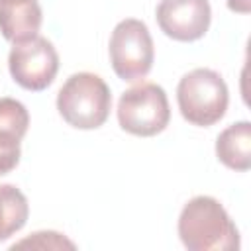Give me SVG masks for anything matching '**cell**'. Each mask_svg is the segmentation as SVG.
I'll return each instance as SVG.
<instances>
[{
    "label": "cell",
    "instance_id": "obj_1",
    "mask_svg": "<svg viewBox=\"0 0 251 251\" xmlns=\"http://www.w3.org/2000/svg\"><path fill=\"white\" fill-rule=\"evenodd\" d=\"M178 237L188 251H235L239 231L220 200L194 196L178 216Z\"/></svg>",
    "mask_w": 251,
    "mask_h": 251
},
{
    "label": "cell",
    "instance_id": "obj_2",
    "mask_svg": "<svg viewBox=\"0 0 251 251\" xmlns=\"http://www.w3.org/2000/svg\"><path fill=\"white\" fill-rule=\"evenodd\" d=\"M112 108V92L102 76L82 71L71 75L57 92L61 118L76 129H96L106 124Z\"/></svg>",
    "mask_w": 251,
    "mask_h": 251
},
{
    "label": "cell",
    "instance_id": "obj_3",
    "mask_svg": "<svg viewBox=\"0 0 251 251\" xmlns=\"http://www.w3.org/2000/svg\"><path fill=\"white\" fill-rule=\"evenodd\" d=\"M176 102L188 124L210 127L226 116L229 102L227 84L214 69H194L178 80Z\"/></svg>",
    "mask_w": 251,
    "mask_h": 251
},
{
    "label": "cell",
    "instance_id": "obj_4",
    "mask_svg": "<svg viewBox=\"0 0 251 251\" xmlns=\"http://www.w3.org/2000/svg\"><path fill=\"white\" fill-rule=\"evenodd\" d=\"M169 120L171 108L167 92L155 82L135 84L118 100V124L131 135L153 137L169 126Z\"/></svg>",
    "mask_w": 251,
    "mask_h": 251
},
{
    "label": "cell",
    "instance_id": "obj_5",
    "mask_svg": "<svg viewBox=\"0 0 251 251\" xmlns=\"http://www.w3.org/2000/svg\"><path fill=\"white\" fill-rule=\"evenodd\" d=\"M110 63L118 78L126 82L149 75L155 61V47L147 25L141 20H122L110 35Z\"/></svg>",
    "mask_w": 251,
    "mask_h": 251
},
{
    "label": "cell",
    "instance_id": "obj_6",
    "mask_svg": "<svg viewBox=\"0 0 251 251\" xmlns=\"http://www.w3.org/2000/svg\"><path fill=\"white\" fill-rule=\"evenodd\" d=\"M8 69L16 84L31 92H41L51 86L57 76L59 55L47 37L35 35L14 43L8 55Z\"/></svg>",
    "mask_w": 251,
    "mask_h": 251
},
{
    "label": "cell",
    "instance_id": "obj_7",
    "mask_svg": "<svg viewBox=\"0 0 251 251\" xmlns=\"http://www.w3.org/2000/svg\"><path fill=\"white\" fill-rule=\"evenodd\" d=\"M155 18L167 37L190 43L206 35L212 22V8L208 0H161Z\"/></svg>",
    "mask_w": 251,
    "mask_h": 251
},
{
    "label": "cell",
    "instance_id": "obj_8",
    "mask_svg": "<svg viewBox=\"0 0 251 251\" xmlns=\"http://www.w3.org/2000/svg\"><path fill=\"white\" fill-rule=\"evenodd\" d=\"M29 127V112L16 98H0V176L12 173L22 157V139Z\"/></svg>",
    "mask_w": 251,
    "mask_h": 251
},
{
    "label": "cell",
    "instance_id": "obj_9",
    "mask_svg": "<svg viewBox=\"0 0 251 251\" xmlns=\"http://www.w3.org/2000/svg\"><path fill=\"white\" fill-rule=\"evenodd\" d=\"M43 22L37 0H0V31L4 39L20 43L39 35Z\"/></svg>",
    "mask_w": 251,
    "mask_h": 251
},
{
    "label": "cell",
    "instance_id": "obj_10",
    "mask_svg": "<svg viewBox=\"0 0 251 251\" xmlns=\"http://www.w3.org/2000/svg\"><path fill=\"white\" fill-rule=\"evenodd\" d=\"M216 157L231 171L251 169V124L247 120L227 126L216 139Z\"/></svg>",
    "mask_w": 251,
    "mask_h": 251
},
{
    "label": "cell",
    "instance_id": "obj_11",
    "mask_svg": "<svg viewBox=\"0 0 251 251\" xmlns=\"http://www.w3.org/2000/svg\"><path fill=\"white\" fill-rule=\"evenodd\" d=\"M29 216L25 194L14 184H0V241L18 233Z\"/></svg>",
    "mask_w": 251,
    "mask_h": 251
},
{
    "label": "cell",
    "instance_id": "obj_12",
    "mask_svg": "<svg viewBox=\"0 0 251 251\" xmlns=\"http://www.w3.org/2000/svg\"><path fill=\"white\" fill-rule=\"evenodd\" d=\"M16 247H37V249H75L76 245L67 239L63 233L59 231H35L29 237L18 241L12 245V249Z\"/></svg>",
    "mask_w": 251,
    "mask_h": 251
}]
</instances>
